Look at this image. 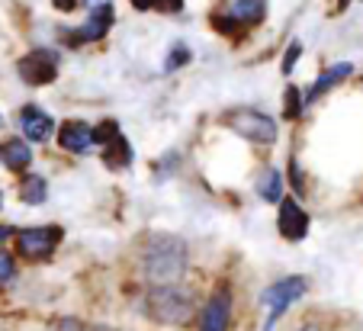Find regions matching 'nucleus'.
<instances>
[{"label": "nucleus", "instance_id": "30", "mask_svg": "<svg viewBox=\"0 0 363 331\" xmlns=\"http://www.w3.org/2000/svg\"><path fill=\"white\" fill-rule=\"evenodd\" d=\"M0 123H4V119H0Z\"/></svg>", "mask_w": 363, "mask_h": 331}, {"label": "nucleus", "instance_id": "12", "mask_svg": "<svg viewBox=\"0 0 363 331\" xmlns=\"http://www.w3.org/2000/svg\"><path fill=\"white\" fill-rule=\"evenodd\" d=\"M20 125H23L29 142H45V138L52 135V129H55L52 116H45V113L35 110V106H26V110L20 113Z\"/></svg>", "mask_w": 363, "mask_h": 331}, {"label": "nucleus", "instance_id": "10", "mask_svg": "<svg viewBox=\"0 0 363 331\" xmlns=\"http://www.w3.org/2000/svg\"><path fill=\"white\" fill-rule=\"evenodd\" d=\"M228 318H232V296H228V290H219L213 299H209V305H206L203 328L199 331H225Z\"/></svg>", "mask_w": 363, "mask_h": 331}, {"label": "nucleus", "instance_id": "11", "mask_svg": "<svg viewBox=\"0 0 363 331\" xmlns=\"http://www.w3.org/2000/svg\"><path fill=\"white\" fill-rule=\"evenodd\" d=\"M267 13V0H228L225 7V20H235V26H254L261 23Z\"/></svg>", "mask_w": 363, "mask_h": 331}, {"label": "nucleus", "instance_id": "22", "mask_svg": "<svg viewBox=\"0 0 363 331\" xmlns=\"http://www.w3.org/2000/svg\"><path fill=\"white\" fill-rule=\"evenodd\" d=\"M13 280V257L7 254V251H0V283Z\"/></svg>", "mask_w": 363, "mask_h": 331}, {"label": "nucleus", "instance_id": "8", "mask_svg": "<svg viewBox=\"0 0 363 331\" xmlns=\"http://www.w3.org/2000/svg\"><path fill=\"white\" fill-rule=\"evenodd\" d=\"M308 232V215L299 209L296 200H283L280 203V235L289 242H302Z\"/></svg>", "mask_w": 363, "mask_h": 331}, {"label": "nucleus", "instance_id": "16", "mask_svg": "<svg viewBox=\"0 0 363 331\" xmlns=\"http://www.w3.org/2000/svg\"><path fill=\"white\" fill-rule=\"evenodd\" d=\"M257 193H261V200H267V203L280 200V196H283V177H280V171H274V167L261 171V177H257Z\"/></svg>", "mask_w": 363, "mask_h": 331}, {"label": "nucleus", "instance_id": "13", "mask_svg": "<svg viewBox=\"0 0 363 331\" xmlns=\"http://www.w3.org/2000/svg\"><path fill=\"white\" fill-rule=\"evenodd\" d=\"M103 164L113 167V171H123V167L132 164V148H129V142H125L123 135H116V138H110V142H106Z\"/></svg>", "mask_w": 363, "mask_h": 331}, {"label": "nucleus", "instance_id": "14", "mask_svg": "<svg viewBox=\"0 0 363 331\" xmlns=\"http://www.w3.org/2000/svg\"><path fill=\"white\" fill-rule=\"evenodd\" d=\"M29 161H33V152H29L26 142H20V138H10L7 145H4V164H7L10 171H26Z\"/></svg>", "mask_w": 363, "mask_h": 331}, {"label": "nucleus", "instance_id": "28", "mask_svg": "<svg viewBox=\"0 0 363 331\" xmlns=\"http://www.w3.org/2000/svg\"><path fill=\"white\" fill-rule=\"evenodd\" d=\"M87 4H94V7H100V4H110V0H87Z\"/></svg>", "mask_w": 363, "mask_h": 331}, {"label": "nucleus", "instance_id": "6", "mask_svg": "<svg viewBox=\"0 0 363 331\" xmlns=\"http://www.w3.org/2000/svg\"><path fill=\"white\" fill-rule=\"evenodd\" d=\"M62 242V228L58 225H45V228H29V232L16 235V248H20L23 257L29 261H42L55 251V245Z\"/></svg>", "mask_w": 363, "mask_h": 331}, {"label": "nucleus", "instance_id": "26", "mask_svg": "<svg viewBox=\"0 0 363 331\" xmlns=\"http://www.w3.org/2000/svg\"><path fill=\"white\" fill-rule=\"evenodd\" d=\"M129 4L135 10H151V7H155V0H129Z\"/></svg>", "mask_w": 363, "mask_h": 331}, {"label": "nucleus", "instance_id": "29", "mask_svg": "<svg viewBox=\"0 0 363 331\" xmlns=\"http://www.w3.org/2000/svg\"><path fill=\"white\" fill-rule=\"evenodd\" d=\"M302 331H318V328H312V325H306V328H302Z\"/></svg>", "mask_w": 363, "mask_h": 331}, {"label": "nucleus", "instance_id": "24", "mask_svg": "<svg viewBox=\"0 0 363 331\" xmlns=\"http://www.w3.org/2000/svg\"><path fill=\"white\" fill-rule=\"evenodd\" d=\"M155 7H158L161 13H180V10H184V0H155Z\"/></svg>", "mask_w": 363, "mask_h": 331}, {"label": "nucleus", "instance_id": "7", "mask_svg": "<svg viewBox=\"0 0 363 331\" xmlns=\"http://www.w3.org/2000/svg\"><path fill=\"white\" fill-rule=\"evenodd\" d=\"M58 145L65 148V152H90L94 148V129H90L87 123H81V119H68V123L58 129Z\"/></svg>", "mask_w": 363, "mask_h": 331}, {"label": "nucleus", "instance_id": "19", "mask_svg": "<svg viewBox=\"0 0 363 331\" xmlns=\"http://www.w3.org/2000/svg\"><path fill=\"white\" fill-rule=\"evenodd\" d=\"M283 113H286V119H296L302 113V97L296 87H286V100H283Z\"/></svg>", "mask_w": 363, "mask_h": 331}, {"label": "nucleus", "instance_id": "23", "mask_svg": "<svg viewBox=\"0 0 363 331\" xmlns=\"http://www.w3.org/2000/svg\"><path fill=\"white\" fill-rule=\"evenodd\" d=\"M299 55H302V45H299V42H293V45H289V52H286V58H283V71H286V74L296 68Z\"/></svg>", "mask_w": 363, "mask_h": 331}, {"label": "nucleus", "instance_id": "1", "mask_svg": "<svg viewBox=\"0 0 363 331\" xmlns=\"http://www.w3.org/2000/svg\"><path fill=\"white\" fill-rule=\"evenodd\" d=\"M186 270V245L174 235H158L145 248V276L158 286L180 280Z\"/></svg>", "mask_w": 363, "mask_h": 331}, {"label": "nucleus", "instance_id": "25", "mask_svg": "<svg viewBox=\"0 0 363 331\" xmlns=\"http://www.w3.org/2000/svg\"><path fill=\"white\" fill-rule=\"evenodd\" d=\"M52 4H55V10H62V13H71V10H77L81 0H52Z\"/></svg>", "mask_w": 363, "mask_h": 331}, {"label": "nucleus", "instance_id": "2", "mask_svg": "<svg viewBox=\"0 0 363 331\" xmlns=\"http://www.w3.org/2000/svg\"><path fill=\"white\" fill-rule=\"evenodd\" d=\"M145 312L161 325H190L196 305H193L190 293H184V290H177V286L167 283V286H155V290L148 293Z\"/></svg>", "mask_w": 363, "mask_h": 331}, {"label": "nucleus", "instance_id": "4", "mask_svg": "<svg viewBox=\"0 0 363 331\" xmlns=\"http://www.w3.org/2000/svg\"><path fill=\"white\" fill-rule=\"evenodd\" d=\"M306 296V280L302 276H286V280L274 283L267 293H264V305H267V331L277 325V318L283 315V312L289 309V305L296 303V299Z\"/></svg>", "mask_w": 363, "mask_h": 331}, {"label": "nucleus", "instance_id": "9", "mask_svg": "<svg viewBox=\"0 0 363 331\" xmlns=\"http://www.w3.org/2000/svg\"><path fill=\"white\" fill-rule=\"evenodd\" d=\"M113 7L110 4H100V7H94V13H90V20L84 23L81 29H77L71 39L74 42H96V39H103V35L110 33V26H113Z\"/></svg>", "mask_w": 363, "mask_h": 331}, {"label": "nucleus", "instance_id": "15", "mask_svg": "<svg viewBox=\"0 0 363 331\" xmlns=\"http://www.w3.org/2000/svg\"><path fill=\"white\" fill-rule=\"evenodd\" d=\"M350 71H354V68H350L347 62H341V64H335V68H328L315 84H312V90H308V97H306V100H318V97L325 94V90H331L337 81H344V77H347Z\"/></svg>", "mask_w": 363, "mask_h": 331}, {"label": "nucleus", "instance_id": "27", "mask_svg": "<svg viewBox=\"0 0 363 331\" xmlns=\"http://www.w3.org/2000/svg\"><path fill=\"white\" fill-rule=\"evenodd\" d=\"M10 235H13V228H10V225H0V242H4V238H10Z\"/></svg>", "mask_w": 363, "mask_h": 331}, {"label": "nucleus", "instance_id": "31", "mask_svg": "<svg viewBox=\"0 0 363 331\" xmlns=\"http://www.w3.org/2000/svg\"><path fill=\"white\" fill-rule=\"evenodd\" d=\"M0 200H4V196H0Z\"/></svg>", "mask_w": 363, "mask_h": 331}, {"label": "nucleus", "instance_id": "17", "mask_svg": "<svg viewBox=\"0 0 363 331\" xmlns=\"http://www.w3.org/2000/svg\"><path fill=\"white\" fill-rule=\"evenodd\" d=\"M45 196H48V186H45V180H42L39 174H33L29 180H23V200L26 203L39 206V203H45Z\"/></svg>", "mask_w": 363, "mask_h": 331}, {"label": "nucleus", "instance_id": "18", "mask_svg": "<svg viewBox=\"0 0 363 331\" xmlns=\"http://www.w3.org/2000/svg\"><path fill=\"white\" fill-rule=\"evenodd\" d=\"M48 331H116V328H106V325H90V322H81V318H55Z\"/></svg>", "mask_w": 363, "mask_h": 331}, {"label": "nucleus", "instance_id": "21", "mask_svg": "<svg viewBox=\"0 0 363 331\" xmlns=\"http://www.w3.org/2000/svg\"><path fill=\"white\" fill-rule=\"evenodd\" d=\"M116 135H119V125L110 119V123H103L100 129L94 132V142H103V145H106V142H110V138H116Z\"/></svg>", "mask_w": 363, "mask_h": 331}, {"label": "nucleus", "instance_id": "5", "mask_svg": "<svg viewBox=\"0 0 363 331\" xmlns=\"http://www.w3.org/2000/svg\"><path fill=\"white\" fill-rule=\"evenodd\" d=\"M16 71H20V77L26 84H33V87H45V84H52L58 77V58H55V52L35 49V52H29V55L20 58Z\"/></svg>", "mask_w": 363, "mask_h": 331}, {"label": "nucleus", "instance_id": "3", "mask_svg": "<svg viewBox=\"0 0 363 331\" xmlns=\"http://www.w3.org/2000/svg\"><path fill=\"white\" fill-rule=\"evenodd\" d=\"M228 125H232L238 135H245L247 142H257V145H274L277 142V123L257 110L232 113V116H228Z\"/></svg>", "mask_w": 363, "mask_h": 331}, {"label": "nucleus", "instance_id": "20", "mask_svg": "<svg viewBox=\"0 0 363 331\" xmlns=\"http://www.w3.org/2000/svg\"><path fill=\"white\" fill-rule=\"evenodd\" d=\"M186 62H190V49H186V45H174L171 58L164 62V71H177L180 64H186Z\"/></svg>", "mask_w": 363, "mask_h": 331}]
</instances>
